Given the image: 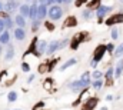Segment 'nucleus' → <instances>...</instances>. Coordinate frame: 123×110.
<instances>
[{
	"label": "nucleus",
	"mask_w": 123,
	"mask_h": 110,
	"mask_svg": "<svg viewBox=\"0 0 123 110\" xmlns=\"http://www.w3.org/2000/svg\"><path fill=\"white\" fill-rule=\"evenodd\" d=\"M22 4L17 3V0H9L7 3H4V12L6 13H13L16 12V9H20Z\"/></svg>",
	"instance_id": "nucleus-5"
},
{
	"label": "nucleus",
	"mask_w": 123,
	"mask_h": 110,
	"mask_svg": "<svg viewBox=\"0 0 123 110\" xmlns=\"http://www.w3.org/2000/svg\"><path fill=\"white\" fill-rule=\"evenodd\" d=\"M90 76H92V74H90L89 72H85V73L80 76V82L83 83V86H85V87L90 86V83H92V82H90Z\"/></svg>",
	"instance_id": "nucleus-18"
},
{
	"label": "nucleus",
	"mask_w": 123,
	"mask_h": 110,
	"mask_svg": "<svg viewBox=\"0 0 123 110\" xmlns=\"http://www.w3.org/2000/svg\"><path fill=\"white\" fill-rule=\"evenodd\" d=\"M56 1H57V3H63V0H56Z\"/></svg>",
	"instance_id": "nucleus-46"
},
{
	"label": "nucleus",
	"mask_w": 123,
	"mask_h": 110,
	"mask_svg": "<svg viewBox=\"0 0 123 110\" xmlns=\"http://www.w3.org/2000/svg\"><path fill=\"white\" fill-rule=\"evenodd\" d=\"M123 22V14L122 13H117V14H113L112 17H109L105 23L107 24V26H113V24H116V23H122Z\"/></svg>",
	"instance_id": "nucleus-8"
},
{
	"label": "nucleus",
	"mask_w": 123,
	"mask_h": 110,
	"mask_svg": "<svg viewBox=\"0 0 123 110\" xmlns=\"http://www.w3.org/2000/svg\"><path fill=\"white\" fill-rule=\"evenodd\" d=\"M19 10H20V14L23 17H29V13H30V6L29 4H22Z\"/></svg>",
	"instance_id": "nucleus-22"
},
{
	"label": "nucleus",
	"mask_w": 123,
	"mask_h": 110,
	"mask_svg": "<svg viewBox=\"0 0 123 110\" xmlns=\"http://www.w3.org/2000/svg\"><path fill=\"white\" fill-rule=\"evenodd\" d=\"M55 63H57V60H52V61H44L39 66V73L44 74V73H49L53 67H55Z\"/></svg>",
	"instance_id": "nucleus-4"
},
{
	"label": "nucleus",
	"mask_w": 123,
	"mask_h": 110,
	"mask_svg": "<svg viewBox=\"0 0 123 110\" xmlns=\"http://www.w3.org/2000/svg\"><path fill=\"white\" fill-rule=\"evenodd\" d=\"M26 1H30V0H26Z\"/></svg>",
	"instance_id": "nucleus-50"
},
{
	"label": "nucleus",
	"mask_w": 123,
	"mask_h": 110,
	"mask_svg": "<svg viewBox=\"0 0 123 110\" xmlns=\"http://www.w3.org/2000/svg\"><path fill=\"white\" fill-rule=\"evenodd\" d=\"M106 52H107L106 46H105V44H99V46L94 49V55H93L92 61H94V63H97V64H99V61L102 60V57L105 56V53H106Z\"/></svg>",
	"instance_id": "nucleus-3"
},
{
	"label": "nucleus",
	"mask_w": 123,
	"mask_h": 110,
	"mask_svg": "<svg viewBox=\"0 0 123 110\" xmlns=\"http://www.w3.org/2000/svg\"><path fill=\"white\" fill-rule=\"evenodd\" d=\"M52 84H53V80H52V79H47V80L44 82V87H46V89L49 90V89L52 87Z\"/></svg>",
	"instance_id": "nucleus-35"
},
{
	"label": "nucleus",
	"mask_w": 123,
	"mask_h": 110,
	"mask_svg": "<svg viewBox=\"0 0 123 110\" xmlns=\"http://www.w3.org/2000/svg\"><path fill=\"white\" fill-rule=\"evenodd\" d=\"M22 70H23L25 73H27V72L30 70V66H29L27 63H22Z\"/></svg>",
	"instance_id": "nucleus-34"
},
{
	"label": "nucleus",
	"mask_w": 123,
	"mask_h": 110,
	"mask_svg": "<svg viewBox=\"0 0 123 110\" xmlns=\"http://www.w3.org/2000/svg\"><path fill=\"white\" fill-rule=\"evenodd\" d=\"M37 42H39L37 37H34V39L31 40V44H30V47L27 49V53H26V55H29V53H34V55H36V46H37Z\"/></svg>",
	"instance_id": "nucleus-24"
},
{
	"label": "nucleus",
	"mask_w": 123,
	"mask_h": 110,
	"mask_svg": "<svg viewBox=\"0 0 123 110\" xmlns=\"http://www.w3.org/2000/svg\"><path fill=\"white\" fill-rule=\"evenodd\" d=\"M110 9H112V7H109V6H99L97 10H96V16H97V19L102 22L103 17H105V14H106L107 12H110Z\"/></svg>",
	"instance_id": "nucleus-12"
},
{
	"label": "nucleus",
	"mask_w": 123,
	"mask_h": 110,
	"mask_svg": "<svg viewBox=\"0 0 123 110\" xmlns=\"http://www.w3.org/2000/svg\"><path fill=\"white\" fill-rule=\"evenodd\" d=\"M1 19H3V22H4V27L6 30H9V29H13L14 26V20L9 16V13H1V16H0Z\"/></svg>",
	"instance_id": "nucleus-9"
},
{
	"label": "nucleus",
	"mask_w": 123,
	"mask_h": 110,
	"mask_svg": "<svg viewBox=\"0 0 123 110\" xmlns=\"http://www.w3.org/2000/svg\"><path fill=\"white\" fill-rule=\"evenodd\" d=\"M59 49H60V42H57V40H52V42L49 43V46H47L46 53L50 56V55H53L55 52H57Z\"/></svg>",
	"instance_id": "nucleus-11"
},
{
	"label": "nucleus",
	"mask_w": 123,
	"mask_h": 110,
	"mask_svg": "<svg viewBox=\"0 0 123 110\" xmlns=\"http://www.w3.org/2000/svg\"><path fill=\"white\" fill-rule=\"evenodd\" d=\"M92 87L94 90H100L102 87H103V82H102V79L100 80H93L92 82Z\"/></svg>",
	"instance_id": "nucleus-26"
},
{
	"label": "nucleus",
	"mask_w": 123,
	"mask_h": 110,
	"mask_svg": "<svg viewBox=\"0 0 123 110\" xmlns=\"http://www.w3.org/2000/svg\"><path fill=\"white\" fill-rule=\"evenodd\" d=\"M87 39H89L87 33H86V31H80V33H77L76 36H73V40H70V47H72L73 50H76V49L79 47V44L83 43V42H87Z\"/></svg>",
	"instance_id": "nucleus-1"
},
{
	"label": "nucleus",
	"mask_w": 123,
	"mask_h": 110,
	"mask_svg": "<svg viewBox=\"0 0 123 110\" xmlns=\"http://www.w3.org/2000/svg\"><path fill=\"white\" fill-rule=\"evenodd\" d=\"M7 100H9L10 103L16 102V100H17V93H16V92H10V93L7 94Z\"/></svg>",
	"instance_id": "nucleus-28"
},
{
	"label": "nucleus",
	"mask_w": 123,
	"mask_h": 110,
	"mask_svg": "<svg viewBox=\"0 0 123 110\" xmlns=\"http://www.w3.org/2000/svg\"><path fill=\"white\" fill-rule=\"evenodd\" d=\"M86 1H87V0H77V1H76V6L79 7V6H82L83 3H86Z\"/></svg>",
	"instance_id": "nucleus-40"
},
{
	"label": "nucleus",
	"mask_w": 123,
	"mask_h": 110,
	"mask_svg": "<svg viewBox=\"0 0 123 110\" xmlns=\"http://www.w3.org/2000/svg\"><path fill=\"white\" fill-rule=\"evenodd\" d=\"M14 110H20V109H14Z\"/></svg>",
	"instance_id": "nucleus-49"
},
{
	"label": "nucleus",
	"mask_w": 123,
	"mask_h": 110,
	"mask_svg": "<svg viewBox=\"0 0 123 110\" xmlns=\"http://www.w3.org/2000/svg\"><path fill=\"white\" fill-rule=\"evenodd\" d=\"M115 76V69L113 67H109L107 69V72H106V74H105V77H106V80H112V77Z\"/></svg>",
	"instance_id": "nucleus-27"
},
{
	"label": "nucleus",
	"mask_w": 123,
	"mask_h": 110,
	"mask_svg": "<svg viewBox=\"0 0 123 110\" xmlns=\"http://www.w3.org/2000/svg\"><path fill=\"white\" fill-rule=\"evenodd\" d=\"M69 87H70V90H72V92H80V90L86 89L80 80H73V82L69 84Z\"/></svg>",
	"instance_id": "nucleus-13"
},
{
	"label": "nucleus",
	"mask_w": 123,
	"mask_h": 110,
	"mask_svg": "<svg viewBox=\"0 0 123 110\" xmlns=\"http://www.w3.org/2000/svg\"><path fill=\"white\" fill-rule=\"evenodd\" d=\"M97 97H90V99H87L85 103H83V106H82V110H93L96 107V104H97Z\"/></svg>",
	"instance_id": "nucleus-7"
},
{
	"label": "nucleus",
	"mask_w": 123,
	"mask_h": 110,
	"mask_svg": "<svg viewBox=\"0 0 123 110\" xmlns=\"http://www.w3.org/2000/svg\"><path fill=\"white\" fill-rule=\"evenodd\" d=\"M106 49H107V52H113V50H116V49H115V46H113L112 43H109V44L106 46ZM113 53H115V52H113Z\"/></svg>",
	"instance_id": "nucleus-38"
},
{
	"label": "nucleus",
	"mask_w": 123,
	"mask_h": 110,
	"mask_svg": "<svg viewBox=\"0 0 123 110\" xmlns=\"http://www.w3.org/2000/svg\"><path fill=\"white\" fill-rule=\"evenodd\" d=\"M47 42L46 40H39L37 42V46H36V56H42L43 53H46L47 50Z\"/></svg>",
	"instance_id": "nucleus-6"
},
{
	"label": "nucleus",
	"mask_w": 123,
	"mask_h": 110,
	"mask_svg": "<svg viewBox=\"0 0 123 110\" xmlns=\"http://www.w3.org/2000/svg\"><path fill=\"white\" fill-rule=\"evenodd\" d=\"M120 1H123V0H120Z\"/></svg>",
	"instance_id": "nucleus-52"
},
{
	"label": "nucleus",
	"mask_w": 123,
	"mask_h": 110,
	"mask_svg": "<svg viewBox=\"0 0 123 110\" xmlns=\"http://www.w3.org/2000/svg\"><path fill=\"white\" fill-rule=\"evenodd\" d=\"M47 14H49L47 4H39V6H37V19L42 20V19H44Z\"/></svg>",
	"instance_id": "nucleus-10"
},
{
	"label": "nucleus",
	"mask_w": 123,
	"mask_h": 110,
	"mask_svg": "<svg viewBox=\"0 0 123 110\" xmlns=\"http://www.w3.org/2000/svg\"><path fill=\"white\" fill-rule=\"evenodd\" d=\"M29 19H30V20H36V19H37V4H36V3H33V4L30 6Z\"/></svg>",
	"instance_id": "nucleus-20"
},
{
	"label": "nucleus",
	"mask_w": 123,
	"mask_h": 110,
	"mask_svg": "<svg viewBox=\"0 0 123 110\" xmlns=\"http://www.w3.org/2000/svg\"><path fill=\"white\" fill-rule=\"evenodd\" d=\"M0 77H1V73H0Z\"/></svg>",
	"instance_id": "nucleus-51"
},
{
	"label": "nucleus",
	"mask_w": 123,
	"mask_h": 110,
	"mask_svg": "<svg viewBox=\"0 0 123 110\" xmlns=\"http://www.w3.org/2000/svg\"><path fill=\"white\" fill-rule=\"evenodd\" d=\"M46 27H47V30H49V31H52V30L55 29V26H53L50 22H46Z\"/></svg>",
	"instance_id": "nucleus-39"
},
{
	"label": "nucleus",
	"mask_w": 123,
	"mask_h": 110,
	"mask_svg": "<svg viewBox=\"0 0 123 110\" xmlns=\"http://www.w3.org/2000/svg\"><path fill=\"white\" fill-rule=\"evenodd\" d=\"M117 37H119L117 29H113V30H112V39H113V40H117Z\"/></svg>",
	"instance_id": "nucleus-32"
},
{
	"label": "nucleus",
	"mask_w": 123,
	"mask_h": 110,
	"mask_svg": "<svg viewBox=\"0 0 123 110\" xmlns=\"http://www.w3.org/2000/svg\"><path fill=\"white\" fill-rule=\"evenodd\" d=\"M76 63H77V60H76V59H69L64 64H62V66H60V72L66 70V69H69V67H72V66H74Z\"/></svg>",
	"instance_id": "nucleus-21"
},
{
	"label": "nucleus",
	"mask_w": 123,
	"mask_h": 110,
	"mask_svg": "<svg viewBox=\"0 0 123 110\" xmlns=\"http://www.w3.org/2000/svg\"><path fill=\"white\" fill-rule=\"evenodd\" d=\"M6 30V27H4V22H3V19L0 17V33H3Z\"/></svg>",
	"instance_id": "nucleus-37"
},
{
	"label": "nucleus",
	"mask_w": 123,
	"mask_h": 110,
	"mask_svg": "<svg viewBox=\"0 0 123 110\" xmlns=\"http://www.w3.org/2000/svg\"><path fill=\"white\" fill-rule=\"evenodd\" d=\"M14 23H16L19 27L25 29V26H26V17H23L22 14H17V16L14 17Z\"/></svg>",
	"instance_id": "nucleus-19"
},
{
	"label": "nucleus",
	"mask_w": 123,
	"mask_h": 110,
	"mask_svg": "<svg viewBox=\"0 0 123 110\" xmlns=\"http://www.w3.org/2000/svg\"><path fill=\"white\" fill-rule=\"evenodd\" d=\"M62 16H63V10L60 6H50L49 14H47V17L50 20H59V19H62Z\"/></svg>",
	"instance_id": "nucleus-2"
},
{
	"label": "nucleus",
	"mask_w": 123,
	"mask_h": 110,
	"mask_svg": "<svg viewBox=\"0 0 123 110\" xmlns=\"http://www.w3.org/2000/svg\"><path fill=\"white\" fill-rule=\"evenodd\" d=\"M113 56H115V57H122V56H123V42L117 46V47H116V50H115Z\"/></svg>",
	"instance_id": "nucleus-25"
},
{
	"label": "nucleus",
	"mask_w": 123,
	"mask_h": 110,
	"mask_svg": "<svg viewBox=\"0 0 123 110\" xmlns=\"http://www.w3.org/2000/svg\"><path fill=\"white\" fill-rule=\"evenodd\" d=\"M25 37H26V31H25V29H22V27H16L14 29V39H16V40L22 42V40H25Z\"/></svg>",
	"instance_id": "nucleus-14"
},
{
	"label": "nucleus",
	"mask_w": 123,
	"mask_h": 110,
	"mask_svg": "<svg viewBox=\"0 0 123 110\" xmlns=\"http://www.w3.org/2000/svg\"><path fill=\"white\" fill-rule=\"evenodd\" d=\"M77 24V20H76V17L74 16H69L66 20H64V23H63V27H74Z\"/></svg>",
	"instance_id": "nucleus-16"
},
{
	"label": "nucleus",
	"mask_w": 123,
	"mask_h": 110,
	"mask_svg": "<svg viewBox=\"0 0 123 110\" xmlns=\"http://www.w3.org/2000/svg\"><path fill=\"white\" fill-rule=\"evenodd\" d=\"M14 57V49H13V44L12 43H9L7 44V50H6V53H4V60H12Z\"/></svg>",
	"instance_id": "nucleus-15"
},
{
	"label": "nucleus",
	"mask_w": 123,
	"mask_h": 110,
	"mask_svg": "<svg viewBox=\"0 0 123 110\" xmlns=\"http://www.w3.org/2000/svg\"><path fill=\"white\" fill-rule=\"evenodd\" d=\"M69 43H70V40H69V39H64V40H62V42H60V49H64V47H66Z\"/></svg>",
	"instance_id": "nucleus-33"
},
{
	"label": "nucleus",
	"mask_w": 123,
	"mask_h": 110,
	"mask_svg": "<svg viewBox=\"0 0 123 110\" xmlns=\"http://www.w3.org/2000/svg\"><path fill=\"white\" fill-rule=\"evenodd\" d=\"M73 0H63V3H66V4H69V3H72Z\"/></svg>",
	"instance_id": "nucleus-44"
},
{
	"label": "nucleus",
	"mask_w": 123,
	"mask_h": 110,
	"mask_svg": "<svg viewBox=\"0 0 123 110\" xmlns=\"http://www.w3.org/2000/svg\"><path fill=\"white\" fill-rule=\"evenodd\" d=\"M1 52H3V44L0 43V53H1Z\"/></svg>",
	"instance_id": "nucleus-45"
},
{
	"label": "nucleus",
	"mask_w": 123,
	"mask_h": 110,
	"mask_svg": "<svg viewBox=\"0 0 123 110\" xmlns=\"http://www.w3.org/2000/svg\"><path fill=\"white\" fill-rule=\"evenodd\" d=\"M82 16H83V19L89 20V19L92 17V10H90V9H85V10L82 12Z\"/></svg>",
	"instance_id": "nucleus-29"
},
{
	"label": "nucleus",
	"mask_w": 123,
	"mask_h": 110,
	"mask_svg": "<svg viewBox=\"0 0 123 110\" xmlns=\"http://www.w3.org/2000/svg\"><path fill=\"white\" fill-rule=\"evenodd\" d=\"M102 110H107V107H102Z\"/></svg>",
	"instance_id": "nucleus-48"
},
{
	"label": "nucleus",
	"mask_w": 123,
	"mask_h": 110,
	"mask_svg": "<svg viewBox=\"0 0 123 110\" xmlns=\"http://www.w3.org/2000/svg\"><path fill=\"white\" fill-rule=\"evenodd\" d=\"M39 27H40V20H39V19L33 20V23H31V31H37Z\"/></svg>",
	"instance_id": "nucleus-30"
},
{
	"label": "nucleus",
	"mask_w": 123,
	"mask_h": 110,
	"mask_svg": "<svg viewBox=\"0 0 123 110\" xmlns=\"http://www.w3.org/2000/svg\"><path fill=\"white\" fill-rule=\"evenodd\" d=\"M1 9H3V4H1V3H0V10H1Z\"/></svg>",
	"instance_id": "nucleus-47"
},
{
	"label": "nucleus",
	"mask_w": 123,
	"mask_h": 110,
	"mask_svg": "<svg viewBox=\"0 0 123 110\" xmlns=\"http://www.w3.org/2000/svg\"><path fill=\"white\" fill-rule=\"evenodd\" d=\"M33 80H34V74H30V76H29V79H27V82L30 83V82H33Z\"/></svg>",
	"instance_id": "nucleus-41"
},
{
	"label": "nucleus",
	"mask_w": 123,
	"mask_h": 110,
	"mask_svg": "<svg viewBox=\"0 0 123 110\" xmlns=\"http://www.w3.org/2000/svg\"><path fill=\"white\" fill-rule=\"evenodd\" d=\"M0 43L1 44H9L10 43V33H9V30H4L3 33H0Z\"/></svg>",
	"instance_id": "nucleus-17"
},
{
	"label": "nucleus",
	"mask_w": 123,
	"mask_h": 110,
	"mask_svg": "<svg viewBox=\"0 0 123 110\" xmlns=\"http://www.w3.org/2000/svg\"><path fill=\"white\" fill-rule=\"evenodd\" d=\"M43 107H44V103H43V102H40V103H37V104L33 107V110H42Z\"/></svg>",
	"instance_id": "nucleus-36"
},
{
	"label": "nucleus",
	"mask_w": 123,
	"mask_h": 110,
	"mask_svg": "<svg viewBox=\"0 0 123 110\" xmlns=\"http://www.w3.org/2000/svg\"><path fill=\"white\" fill-rule=\"evenodd\" d=\"M123 73V60H120L119 63H117V66H116V69H115V77H120Z\"/></svg>",
	"instance_id": "nucleus-23"
},
{
	"label": "nucleus",
	"mask_w": 123,
	"mask_h": 110,
	"mask_svg": "<svg viewBox=\"0 0 123 110\" xmlns=\"http://www.w3.org/2000/svg\"><path fill=\"white\" fill-rule=\"evenodd\" d=\"M53 3H57V1H56V0H47V1H46L47 6H49V4H53Z\"/></svg>",
	"instance_id": "nucleus-42"
},
{
	"label": "nucleus",
	"mask_w": 123,
	"mask_h": 110,
	"mask_svg": "<svg viewBox=\"0 0 123 110\" xmlns=\"http://www.w3.org/2000/svg\"><path fill=\"white\" fill-rule=\"evenodd\" d=\"M92 76H93V79H94V80H100V79H102V76H103V73H102V72H99V70H94V72L92 73Z\"/></svg>",
	"instance_id": "nucleus-31"
},
{
	"label": "nucleus",
	"mask_w": 123,
	"mask_h": 110,
	"mask_svg": "<svg viewBox=\"0 0 123 110\" xmlns=\"http://www.w3.org/2000/svg\"><path fill=\"white\" fill-rule=\"evenodd\" d=\"M106 100H109V102L113 100V96H112V94H107V96H106Z\"/></svg>",
	"instance_id": "nucleus-43"
}]
</instances>
